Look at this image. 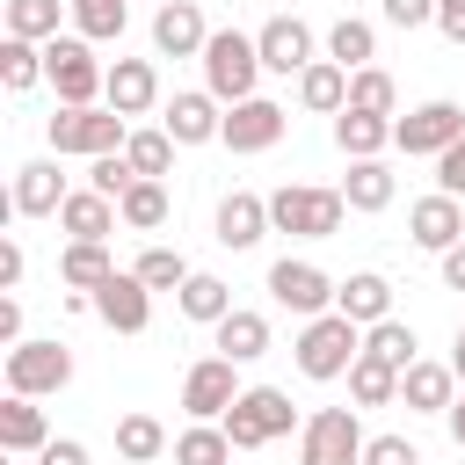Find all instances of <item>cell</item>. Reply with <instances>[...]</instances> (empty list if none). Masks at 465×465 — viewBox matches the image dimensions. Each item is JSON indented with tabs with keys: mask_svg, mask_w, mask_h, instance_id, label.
Masks as SVG:
<instances>
[{
	"mask_svg": "<svg viewBox=\"0 0 465 465\" xmlns=\"http://www.w3.org/2000/svg\"><path fill=\"white\" fill-rule=\"evenodd\" d=\"M291 356H298V371H305L312 385H334V378H349V363L363 356V327H356L341 305H334V312H312V320L298 327Z\"/></svg>",
	"mask_w": 465,
	"mask_h": 465,
	"instance_id": "cell-1",
	"label": "cell"
},
{
	"mask_svg": "<svg viewBox=\"0 0 465 465\" xmlns=\"http://www.w3.org/2000/svg\"><path fill=\"white\" fill-rule=\"evenodd\" d=\"M349 218V196L341 189H312V182H283L269 196V225L291 232V240H334Z\"/></svg>",
	"mask_w": 465,
	"mask_h": 465,
	"instance_id": "cell-2",
	"label": "cell"
},
{
	"mask_svg": "<svg viewBox=\"0 0 465 465\" xmlns=\"http://www.w3.org/2000/svg\"><path fill=\"white\" fill-rule=\"evenodd\" d=\"M225 436H232V450H262V443H276V436H291V429H305L298 421V407H291V392L283 385H247L225 414Z\"/></svg>",
	"mask_w": 465,
	"mask_h": 465,
	"instance_id": "cell-3",
	"label": "cell"
},
{
	"mask_svg": "<svg viewBox=\"0 0 465 465\" xmlns=\"http://www.w3.org/2000/svg\"><path fill=\"white\" fill-rule=\"evenodd\" d=\"M124 138H131V116H116L109 102H87V109H65L58 102V116H51V153L65 160H102V153H124Z\"/></svg>",
	"mask_w": 465,
	"mask_h": 465,
	"instance_id": "cell-4",
	"label": "cell"
},
{
	"mask_svg": "<svg viewBox=\"0 0 465 465\" xmlns=\"http://www.w3.org/2000/svg\"><path fill=\"white\" fill-rule=\"evenodd\" d=\"M262 73L269 65H262V44L247 29H211V44H203V87L218 102H247Z\"/></svg>",
	"mask_w": 465,
	"mask_h": 465,
	"instance_id": "cell-5",
	"label": "cell"
},
{
	"mask_svg": "<svg viewBox=\"0 0 465 465\" xmlns=\"http://www.w3.org/2000/svg\"><path fill=\"white\" fill-rule=\"evenodd\" d=\"M44 80L58 87V102H65V109H87V102H102L109 65H102V58H94V44L73 29V36H51V44H44Z\"/></svg>",
	"mask_w": 465,
	"mask_h": 465,
	"instance_id": "cell-6",
	"label": "cell"
},
{
	"mask_svg": "<svg viewBox=\"0 0 465 465\" xmlns=\"http://www.w3.org/2000/svg\"><path fill=\"white\" fill-rule=\"evenodd\" d=\"M363 421L356 407H312L298 429V465H363Z\"/></svg>",
	"mask_w": 465,
	"mask_h": 465,
	"instance_id": "cell-7",
	"label": "cell"
},
{
	"mask_svg": "<svg viewBox=\"0 0 465 465\" xmlns=\"http://www.w3.org/2000/svg\"><path fill=\"white\" fill-rule=\"evenodd\" d=\"M465 138V109L450 102V94H436V102H421V109H407V116H392V145L407 153V160H436L443 145H458Z\"/></svg>",
	"mask_w": 465,
	"mask_h": 465,
	"instance_id": "cell-8",
	"label": "cell"
},
{
	"mask_svg": "<svg viewBox=\"0 0 465 465\" xmlns=\"http://www.w3.org/2000/svg\"><path fill=\"white\" fill-rule=\"evenodd\" d=\"M73 385V349L65 341H15L7 349V392H29V400H44V392H65Z\"/></svg>",
	"mask_w": 465,
	"mask_h": 465,
	"instance_id": "cell-9",
	"label": "cell"
},
{
	"mask_svg": "<svg viewBox=\"0 0 465 465\" xmlns=\"http://www.w3.org/2000/svg\"><path fill=\"white\" fill-rule=\"evenodd\" d=\"M334 276L320 269V262H298V254H283V262H269V298L283 305V312H298V320H312V312H334Z\"/></svg>",
	"mask_w": 465,
	"mask_h": 465,
	"instance_id": "cell-10",
	"label": "cell"
},
{
	"mask_svg": "<svg viewBox=\"0 0 465 465\" xmlns=\"http://www.w3.org/2000/svg\"><path fill=\"white\" fill-rule=\"evenodd\" d=\"M240 392H247V385H240V363H232V356H196V363L182 371V414H189V421H218Z\"/></svg>",
	"mask_w": 465,
	"mask_h": 465,
	"instance_id": "cell-11",
	"label": "cell"
},
{
	"mask_svg": "<svg viewBox=\"0 0 465 465\" xmlns=\"http://www.w3.org/2000/svg\"><path fill=\"white\" fill-rule=\"evenodd\" d=\"M283 131H291V109L269 102V94H247V102H225V131H218V145H232V153H269Z\"/></svg>",
	"mask_w": 465,
	"mask_h": 465,
	"instance_id": "cell-12",
	"label": "cell"
},
{
	"mask_svg": "<svg viewBox=\"0 0 465 465\" xmlns=\"http://www.w3.org/2000/svg\"><path fill=\"white\" fill-rule=\"evenodd\" d=\"M407 240H414V247H429V254L458 247V240H465V196H450V189L414 196V203H407Z\"/></svg>",
	"mask_w": 465,
	"mask_h": 465,
	"instance_id": "cell-13",
	"label": "cell"
},
{
	"mask_svg": "<svg viewBox=\"0 0 465 465\" xmlns=\"http://www.w3.org/2000/svg\"><path fill=\"white\" fill-rule=\"evenodd\" d=\"M262 232H276V225H269V196L225 189V196H218V218H211V240L240 254V247H262Z\"/></svg>",
	"mask_w": 465,
	"mask_h": 465,
	"instance_id": "cell-14",
	"label": "cell"
},
{
	"mask_svg": "<svg viewBox=\"0 0 465 465\" xmlns=\"http://www.w3.org/2000/svg\"><path fill=\"white\" fill-rule=\"evenodd\" d=\"M94 320L116 327V334H145V327H153V291L138 283V269H116V276L94 291Z\"/></svg>",
	"mask_w": 465,
	"mask_h": 465,
	"instance_id": "cell-15",
	"label": "cell"
},
{
	"mask_svg": "<svg viewBox=\"0 0 465 465\" xmlns=\"http://www.w3.org/2000/svg\"><path fill=\"white\" fill-rule=\"evenodd\" d=\"M203 44H211L203 7H196V0H160V15H153V51H160V58H203Z\"/></svg>",
	"mask_w": 465,
	"mask_h": 465,
	"instance_id": "cell-16",
	"label": "cell"
},
{
	"mask_svg": "<svg viewBox=\"0 0 465 465\" xmlns=\"http://www.w3.org/2000/svg\"><path fill=\"white\" fill-rule=\"evenodd\" d=\"M160 131H167L174 145H211V138L225 131V102H218L211 87H189V94H174V102H167Z\"/></svg>",
	"mask_w": 465,
	"mask_h": 465,
	"instance_id": "cell-17",
	"label": "cell"
},
{
	"mask_svg": "<svg viewBox=\"0 0 465 465\" xmlns=\"http://www.w3.org/2000/svg\"><path fill=\"white\" fill-rule=\"evenodd\" d=\"M254 44H262V65H269V73H283V80H291V73H305V65L320 58V51H312V29H305L298 15H269V22L254 29Z\"/></svg>",
	"mask_w": 465,
	"mask_h": 465,
	"instance_id": "cell-18",
	"label": "cell"
},
{
	"mask_svg": "<svg viewBox=\"0 0 465 465\" xmlns=\"http://www.w3.org/2000/svg\"><path fill=\"white\" fill-rule=\"evenodd\" d=\"M65 196H73V189H65L58 160H22V167H15V196H7V211H15V218H58Z\"/></svg>",
	"mask_w": 465,
	"mask_h": 465,
	"instance_id": "cell-19",
	"label": "cell"
},
{
	"mask_svg": "<svg viewBox=\"0 0 465 465\" xmlns=\"http://www.w3.org/2000/svg\"><path fill=\"white\" fill-rule=\"evenodd\" d=\"M450 400H458V371H450V363L414 356V363L400 371V407H407V414H450Z\"/></svg>",
	"mask_w": 465,
	"mask_h": 465,
	"instance_id": "cell-20",
	"label": "cell"
},
{
	"mask_svg": "<svg viewBox=\"0 0 465 465\" xmlns=\"http://www.w3.org/2000/svg\"><path fill=\"white\" fill-rule=\"evenodd\" d=\"M102 102H109L116 116H145V109L160 102V65H153V58H116Z\"/></svg>",
	"mask_w": 465,
	"mask_h": 465,
	"instance_id": "cell-21",
	"label": "cell"
},
{
	"mask_svg": "<svg viewBox=\"0 0 465 465\" xmlns=\"http://www.w3.org/2000/svg\"><path fill=\"white\" fill-rule=\"evenodd\" d=\"M44 443H51L44 407H36L29 392H7V400H0V450H7V458H36Z\"/></svg>",
	"mask_w": 465,
	"mask_h": 465,
	"instance_id": "cell-22",
	"label": "cell"
},
{
	"mask_svg": "<svg viewBox=\"0 0 465 465\" xmlns=\"http://www.w3.org/2000/svg\"><path fill=\"white\" fill-rule=\"evenodd\" d=\"M58 225H65V240H109V232L124 225V211H116V196H102V189H73V196L58 203Z\"/></svg>",
	"mask_w": 465,
	"mask_h": 465,
	"instance_id": "cell-23",
	"label": "cell"
},
{
	"mask_svg": "<svg viewBox=\"0 0 465 465\" xmlns=\"http://www.w3.org/2000/svg\"><path fill=\"white\" fill-rule=\"evenodd\" d=\"M341 102H349V65L312 58V65L298 73V109H312V116H341Z\"/></svg>",
	"mask_w": 465,
	"mask_h": 465,
	"instance_id": "cell-24",
	"label": "cell"
},
{
	"mask_svg": "<svg viewBox=\"0 0 465 465\" xmlns=\"http://www.w3.org/2000/svg\"><path fill=\"white\" fill-rule=\"evenodd\" d=\"M334 145H341V160H378V153L392 145V116L341 109V116H334Z\"/></svg>",
	"mask_w": 465,
	"mask_h": 465,
	"instance_id": "cell-25",
	"label": "cell"
},
{
	"mask_svg": "<svg viewBox=\"0 0 465 465\" xmlns=\"http://www.w3.org/2000/svg\"><path fill=\"white\" fill-rule=\"evenodd\" d=\"M334 189H341V196H349V211H363V218H371V211H385V203L400 196V182H392V167H385V160H349V174H341Z\"/></svg>",
	"mask_w": 465,
	"mask_h": 465,
	"instance_id": "cell-26",
	"label": "cell"
},
{
	"mask_svg": "<svg viewBox=\"0 0 465 465\" xmlns=\"http://www.w3.org/2000/svg\"><path fill=\"white\" fill-rule=\"evenodd\" d=\"M109 276H116L109 240H65V254H58V283L65 291H102Z\"/></svg>",
	"mask_w": 465,
	"mask_h": 465,
	"instance_id": "cell-27",
	"label": "cell"
},
{
	"mask_svg": "<svg viewBox=\"0 0 465 465\" xmlns=\"http://www.w3.org/2000/svg\"><path fill=\"white\" fill-rule=\"evenodd\" d=\"M334 305H341L356 327H378V320H392V283H385L378 269H356V276L334 291Z\"/></svg>",
	"mask_w": 465,
	"mask_h": 465,
	"instance_id": "cell-28",
	"label": "cell"
},
{
	"mask_svg": "<svg viewBox=\"0 0 465 465\" xmlns=\"http://www.w3.org/2000/svg\"><path fill=\"white\" fill-rule=\"evenodd\" d=\"M211 341H218V356L254 363V356H269V320H262V312H247V305H232V312L211 327Z\"/></svg>",
	"mask_w": 465,
	"mask_h": 465,
	"instance_id": "cell-29",
	"label": "cell"
},
{
	"mask_svg": "<svg viewBox=\"0 0 465 465\" xmlns=\"http://www.w3.org/2000/svg\"><path fill=\"white\" fill-rule=\"evenodd\" d=\"M174 305H182V320H196V327H218V320L232 312V283H225V276H211V269H196V276L174 291Z\"/></svg>",
	"mask_w": 465,
	"mask_h": 465,
	"instance_id": "cell-30",
	"label": "cell"
},
{
	"mask_svg": "<svg viewBox=\"0 0 465 465\" xmlns=\"http://www.w3.org/2000/svg\"><path fill=\"white\" fill-rule=\"evenodd\" d=\"M116 211H124V225H131V232H160L174 203H167V182H153V174H138V182H131V189L116 196Z\"/></svg>",
	"mask_w": 465,
	"mask_h": 465,
	"instance_id": "cell-31",
	"label": "cell"
},
{
	"mask_svg": "<svg viewBox=\"0 0 465 465\" xmlns=\"http://www.w3.org/2000/svg\"><path fill=\"white\" fill-rule=\"evenodd\" d=\"M174 465H232L225 421H189V429L174 436Z\"/></svg>",
	"mask_w": 465,
	"mask_h": 465,
	"instance_id": "cell-32",
	"label": "cell"
},
{
	"mask_svg": "<svg viewBox=\"0 0 465 465\" xmlns=\"http://www.w3.org/2000/svg\"><path fill=\"white\" fill-rule=\"evenodd\" d=\"M65 15H73V29L87 44H116L124 22H131V0H65Z\"/></svg>",
	"mask_w": 465,
	"mask_h": 465,
	"instance_id": "cell-33",
	"label": "cell"
},
{
	"mask_svg": "<svg viewBox=\"0 0 465 465\" xmlns=\"http://www.w3.org/2000/svg\"><path fill=\"white\" fill-rule=\"evenodd\" d=\"M327 58H334V65H349V73H356V65H371V58H378V29H371L363 15H341V22L327 29Z\"/></svg>",
	"mask_w": 465,
	"mask_h": 465,
	"instance_id": "cell-34",
	"label": "cell"
},
{
	"mask_svg": "<svg viewBox=\"0 0 465 465\" xmlns=\"http://www.w3.org/2000/svg\"><path fill=\"white\" fill-rule=\"evenodd\" d=\"M349 400H356V407H392V400H400V371L378 363V356H356V363H349Z\"/></svg>",
	"mask_w": 465,
	"mask_h": 465,
	"instance_id": "cell-35",
	"label": "cell"
},
{
	"mask_svg": "<svg viewBox=\"0 0 465 465\" xmlns=\"http://www.w3.org/2000/svg\"><path fill=\"white\" fill-rule=\"evenodd\" d=\"M160 450H174V443H167V429H160L153 414H124V421H116V458H124V465H153Z\"/></svg>",
	"mask_w": 465,
	"mask_h": 465,
	"instance_id": "cell-36",
	"label": "cell"
},
{
	"mask_svg": "<svg viewBox=\"0 0 465 465\" xmlns=\"http://www.w3.org/2000/svg\"><path fill=\"white\" fill-rule=\"evenodd\" d=\"M0 80H7V94H29V87L44 80V44H29V36H0Z\"/></svg>",
	"mask_w": 465,
	"mask_h": 465,
	"instance_id": "cell-37",
	"label": "cell"
},
{
	"mask_svg": "<svg viewBox=\"0 0 465 465\" xmlns=\"http://www.w3.org/2000/svg\"><path fill=\"white\" fill-rule=\"evenodd\" d=\"M341 109L392 116V109H400V87H392V73H385V65H356V73H349V102H341Z\"/></svg>",
	"mask_w": 465,
	"mask_h": 465,
	"instance_id": "cell-38",
	"label": "cell"
},
{
	"mask_svg": "<svg viewBox=\"0 0 465 465\" xmlns=\"http://www.w3.org/2000/svg\"><path fill=\"white\" fill-rule=\"evenodd\" d=\"M363 356H378V363L407 371V363L421 356V341H414V327H407V320H378V327H363Z\"/></svg>",
	"mask_w": 465,
	"mask_h": 465,
	"instance_id": "cell-39",
	"label": "cell"
},
{
	"mask_svg": "<svg viewBox=\"0 0 465 465\" xmlns=\"http://www.w3.org/2000/svg\"><path fill=\"white\" fill-rule=\"evenodd\" d=\"M131 269H138V283H145V291H182V283L196 276V269L182 262V247H145Z\"/></svg>",
	"mask_w": 465,
	"mask_h": 465,
	"instance_id": "cell-40",
	"label": "cell"
},
{
	"mask_svg": "<svg viewBox=\"0 0 465 465\" xmlns=\"http://www.w3.org/2000/svg\"><path fill=\"white\" fill-rule=\"evenodd\" d=\"M7 36L51 44L58 36V0H7Z\"/></svg>",
	"mask_w": 465,
	"mask_h": 465,
	"instance_id": "cell-41",
	"label": "cell"
},
{
	"mask_svg": "<svg viewBox=\"0 0 465 465\" xmlns=\"http://www.w3.org/2000/svg\"><path fill=\"white\" fill-rule=\"evenodd\" d=\"M124 160H131L138 174L160 182V174L174 167V138H167V131H131V138H124Z\"/></svg>",
	"mask_w": 465,
	"mask_h": 465,
	"instance_id": "cell-42",
	"label": "cell"
},
{
	"mask_svg": "<svg viewBox=\"0 0 465 465\" xmlns=\"http://www.w3.org/2000/svg\"><path fill=\"white\" fill-rule=\"evenodd\" d=\"M138 182V167L124 160V153H102V160H87V189H102V196H124Z\"/></svg>",
	"mask_w": 465,
	"mask_h": 465,
	"instance_id": "cell-43",
	"label": "cell"
},
{
	"mask_svg": "<svg viewBox=\"0 0 465 465\" xmlns=\"http://www.w3.org/2000/svg\"><path fill=\"white\" fill-rule=\"evenodd\" d=\"M363 465H421V450H414L407 436H392V429H385V436H371V443H363Z\"/></svg>",
	"mask_w": 465,
	"mask_h": 465,
	"instance_id": "cell-44",
	"label": "cell"
},
{
	"mask_svg": "<svg viewBox=\"0 0 465 465\" xmlns=\"http://www.w3.org/2000/svg\"><path fill=\"white\" fill-rule=\"evenodd\" d=\"M436 189H450V196H465V138L436 153Z\"/></svg>",
	"mask_w": 465,
	"mask_h": 465,
	"instance_id": "cell-45",
	"label": "cell"
},
{
	"mask_svg": "<svg viewBox=\"0 0 465 465\" xmlns=\"http://www.w3.org/2000/svg\"><path fill=\"white\" fill-rule=\"evenodd\" d=\"M385 22L392 29H421V22H436V0H385Z\"/></svg>",
	"mask_w": 465,
	"mask_h": 465,
	"instance_id": "cell-46",
	"label": "cell"
},
{
	"mask_svg": "<svg viewBox=\"0 0 465 465\" xmlns=\"http://www.w3.org/2000/svg\"><path fill=\"white\" fill-rule=\"evenodd\" d=\"M22 269H29V254H22V240L7 232V240H0V291H15V283H22Z\"/></svg>",
	"mask_w": 465,
	"mask_h": 465,
	"instance_id": "cell-47",
	"label": "cell"
},
{
	"mask_svg": "<svg viewBox=\"0 0 465 465\" xmlns=\"http://www.w3.org/2000/svg\"><path fill=\"white\" fill-rule=\"evenodd\" d=\"M36 465H87V443H73V436H51V443L36 450Z\"/></svg>",
	"mask_w": 465,
	"mask_h": 465,
	"instance_id": "cell-48",
	"label": "cell"
},
{
	"mask_svg": "<svg viewBox=\"0 0 465 465\" xmlns=\"http://www.w3.org/2000/svg\"><path fill=\"white\" fill-rule=\"evenodd\" d=\"M436 29H443V36L465 51V0H436Z\"/></svg>",
	"mask_w": 465,
	"mask_h": 465,
	"instance_id": "cell-49",
	"label": "cell"
},
{
	"mask_svg": "<svg viewBox=\"0 0 465 465\" xmlns=\"http://www.w3.org/2000/svg\"><path fill=\"white\" fill-rule=\"evenodd\" d=\"M436 262H443V291H465V240H458V247H443Z\"/></svg>",
	"mask_w": 465,
	"mask_h": 465,
	"instance_id": "cell-50",
	"label": "cell"
},
{
	"mask_svg": "<svg viewBox=\"0 0 465 465\" xmlns=\"http://www.w3.org/2000/svg\"><path fill=\"white\" fill-rule=\"evenodd\" d=\"M0 341H7V349L22 341V298H0Z\"/></svg>",
	"mask_w": 465,
	"mask_h": 465,
	"instance_id": "cell-51",
	"label": "cell"
},
{
	"mask_svg": "<svg viewBox=\"0 0 465 465\" xmlns=\"http://www.w3.org/2000/svg\"><path fill=\"white\" fill-rule=\"evenodd\" d=\"M443 429H450V443H458V450H465V392H458V400H450V414H443Z\"/></svg>",
	"mask_w": 465,
	"mask_h": 465,
	"instance_id": "cell-52",
	"label": "cell"
},
{
	"mask_svg": "<svg viewBox=\"0 0 465 465\" xmlns=\"http://www.w3.org/2000/svg\"><path fill=\"white\" fill-rule=\"evenodd\" d=\"M450 371H458V385H465V341H458V349H450Z\"/></svg>",
	"mask_w": 465,
	"mask_h": 465,
	"instance_id": "cell-53",
	"label": "cell"
},
{
	"mask_svg": "<svg viewBox=\"0 0 465 465\" xmlns=\"http://www.w3.org/2000/svg\"><path fill=\"white\" fill-rule=\"evenodd\" d=\"M458 341H465V320H458Z\"/></svg>",
	"mask_w": 465,
	"mask_h": 465,
	"instance_id": "cell-54",
	"label": "cell"
}]
</instances>
